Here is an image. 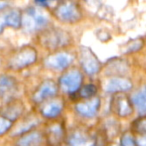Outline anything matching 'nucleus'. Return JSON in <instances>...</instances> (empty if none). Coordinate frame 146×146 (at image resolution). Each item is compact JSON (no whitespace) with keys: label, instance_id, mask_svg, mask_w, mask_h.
<instances>
[{"label":"nucleus","instance_id":"dca6fc26","mask_svg":"<svg viewBox=\"0 0 146 146\" xmlns=\"http://www.w3.org/2000/svg\"><path fill=\"white\" fill-rule=\"evenodd\" d=\"M132 101H133L135 107L137 108L140 115L143 116L146 111V100H145V89L141 88L139 91H137L132 96Z\"/></svg>","mask_w":146,"mask_h":146},{"label":"nucleus","instance_id":"1a4fd4ad","mask_svg":"<svg viewBox=\"0 0 146 146\" xmlns=\"http://www.w3.org/2000/svg\"><path fill=\"white\" fill-rule=\"evenodd\" d=\"M132 87V83L129 80L121 77H115L109 79L104 83V90L106 92H125L130 90Z\"/></svg>","mask_w":146,"mask_h":146},{"label":"nucleus","instance_id":"7ed1b4c3","mask_svg":"<svg viewBox=\"0 0 146 146\" xmlns=\"http://www.w3.org/2000/svg\"><path fill=\"white\" fill-rule=\"evenodd\" d=\"M69 36L65 31L60 29H52L47 31L41 37V42L48 48H57L67 44Z\"/></svg>","mask_w":146,"mask_h":146},{"label":"nucleus","instance_id":"39448f33","mask_svg":"<svg viewBox=\"0 0 146 146\" xmlns=\"http://www.w3.org/2000/svg\"><path fill=\"white\" fill-rule=\"evenodd\" d=\"M82 83V75L78 71H70L60 78V85L63 91L67 93L76 92Z\"/></svg>","mask_w":146,"mask_h":146},{"label":"nucleus","instance_id":"5701e85b","mask_svg":"<svg viewBox=\"0 0 146 146\" xmlns=\"http://www.w3.org/2000/svg\"><path fill=\"white\" fill-rule=\"evenodd\" d=\"M122 146H136V143L134 141L133 137L129 134H125L121 139Z\"/></svg>","mask_w":146,"mask_h":146},{"label":"nucleus","instance_id":"20e7f679","mask_svg":"<svg viewBox=\"0 0 146 146\" xmlns=\"http://www.w3.org/2000/svg\"><path fill=\"white\" fill-rule=\"evenodd\" d=\"M56 15L59 19L68 23L77 22L81 18L80 9L78 8L77 4L72 2H65L59 5L57 7Z\"/></svg>","mask_w":146,"mask_h":146},{"label":"nucleus","instance_id":"a211bd4d","mask_svg":"<svg viewBox=\"0 0 146 146\" xmlns=\"http://www.w3.org/2000/svg\"><path fill=\"white\" fill-rule=\"evenodd\" d=\"M41 142V136L38 132H33L29 135L24 136L19 140V146H38Z\"/></svg>","mask_w":146,"mask_h":146},{"label":"nucleus","instance_id":"423d86ee","mask_svg":"<svg viewBox=\"0 0 146 146\" xmlns=\"http://www.w3.org/2000/svg\"><path fill=\"white\" fill-rule=\"evenodd\" d=\"M80 61L81 65L85 72H87L90 75H93L98 72L100 68V64L98 59L96 58L95 54L87 47H82L80 51Z\"/></svg>","mask_w":146,"mask_h":146},{"label":"nucleus","instance_id":"f8f14e48","mask_svg":"<svg viewBox=\"0 0 146 146\" xmlns=\"http://www.w3.org/2000/svg\"><path fill=\"white\" fill-rule=\"evenodd\" d=\"M114 108L116 113L121 117H126L132 112V107L130 102L125 96H117L114 100Z\"/></svg>","mask_w":146,"mask_h":146},{"label":"nucleus","instance_id":"9d476101","mask_svg":"<svg viewBox=\"0 0 146 146\" xmlns=\"http://www.w3.org/2000/svg\"><path fill=\"white\" fill-rule=\"evenodd\" d=\"M100 106V100L99 98H92L91 100L86 102H82L76 105V110L80 115L84 117L91 118L97 114V111Z\"/></svg>","mask_w":146,"mask_h":146},{"label":"nucleus","instance_id":"aec40b11","mask_svg":"<svg viewBox=\"0 0 146 146\" xmlns=\"http://www.w3.org/2000/svg\"><path fill=\"white\" fill-rule=\"evenodd\" d=\"M97 92V88L93 84H87V85L83 86L80 91V95L83 98H90L94 96Z\"/></svg>","mask_w":146,"mask_h":146},{"label":"nucleus","instance_id":"b1692460","mask_svg":"<svg viewBox=\"0 0 146 146\" xmlns=\"http://www.w3.org/2000/svg\"><path fill=\"white\" fill-rule=\"evenodd\" d=\"M5 26H6V24H5V17H4V14H3V15H0V33L2 32V30L4 29Z\"/></svg>","mask_w":146,"mask_h":146},{"label":"nucleus","instance_id":"393cba45","mask_svg":"<svg viewBox=\"0 0 146 146\" xmlns=\"http://www.w3.org/2000/svg\"><path fill=\"white\" fill-rule=\"evenodd\" d=\"M137 144H138V146H145V137L141 136L140 138H138Z\"/></svg>","mask_w":146,"mask_h":146},{"label":"nucleus","instance_id":"4be33fe9","mask_svg":"<svg viewBox=\"0 0 146 146\" xmlns=\"http://www.w3.org/2000/svg\"><path fill=\"white\" fill-rule=\"evenodd\" d=\"M143 45V42L141 40H133L131 43H129L127 46V52H132L140 49Z\"/></svg>","mask_w":146,"mask_h":146},{"label":"nucleus","instance_id":"4468645a","mask_svg":"<svg viewBox=\"0 0 146 146\" xmlns=\"http://www.w3.org/2000/svg\"><path fill=\"white\" fill-rule=\"evenodd\" d=\"M23 107L20 104H10V105L6 106L1 113H2V117L6 118L12 122L21 115Z\"/></svg>","mask_w":146,"mask_h":146},{"label":"nucleus","instance_id":"9b49d317","mask_svg":"<svg viewBox=\"0 0 146 146\" xmlns=\"http://www.w3.org/2000/svg\"><path fill=\"white\" fill-rule=\"evenodd\" d=\"M57 92V86L52 80H46L40 85L36 92L33 95V99L36 102H41L46 98L54 96Z\"/></svg>","mask_w":146,"mask_h":146},{"label":"nucleus","instance_id":"6e6552de","mask_svg":"<svg viewBox=\"0 0 146 146\" xmlns=\"http://www.w3.org/2000/svg\"><path fill=\"white\" fill-rule=\"evenodd\" d=\"M72 57L66 52H59L54 55H51L45 60V64L49 68L55 70H62L65 69L71 63Z\"/></svg>","mask_w":146,"mask_h":146},{"label":"nucleus","instance_id":"f3484780","mask_svg":"<svg viewBox=\"0 0 146 146\" xmlns=\"http://www.w3.org/2000/svg\"><path fill=\"white\" fill-rule=\"evenodd\" d=\"M5 24L13 28H18L21 25V14L17 10H11L4 14Z\"/></svg>","mask_w":146,"mask_h":146},{"label":"nucleus","instance_id":"0eeeda50","mask_svg":"<svg viewBox=\"0 0 146 146\" xmlns=\"http://www.w3.org/2000/svg\"><path fill=\"white\" fill-rule=\"evenodd\" d=\"M17 90L18 84L14 78L7 75L0 77V99L9 101L14 97Z\"/></svg>","mask_w":146,"mask_h":146},{"label":"nucleus","instance_id":"2eb2a0df","mask_svg":"<svg viewBox=\"0 0 146 146\" xmlns=\"http://www.w3.org/2000/svg\"><path fill=\"white\" fill-rule=\"evenodd\" d=\"M62 110V104L60 101H52L50 103H47L43 106L42 114L47 118H53L56 117L57 115H59V113Z\"/></svg>","mask_w":146,"mask_h":146},{"label":"nucleus","instance_id":"412c9836","mask_svg":"<svg viewBox=\"0 0 146 146\" xmlns=\"http://www.w3.org/2000/svg\"><path fill=\"white\" fill-rule=\"evenodd\" d=\"M11 126H12V122L10 120L0 116V135H3L4 133H6L10 129Z\"/></svg>","mask_w":146,"mask_h":146},{"label":"nucleus","instance_id":"bb28decb","mask_svg":"<svg viewBox=\"0 0 146 146\" xmlns=\"http://www.w3.org/2000/svg\"><path fill=\"white\" fill-rule=\"evenodd\" d=\"M113 146H116V145H113Z\"/></svg>","mask_w":146,"mask_h":146},{"label":"nucleus","instance_id":"ddd939ff","mask_svg":"<svg viewBox=\"0 0 146 146\" xmlns=\"http://www.w3.org/2000/svg\"><path fill=\"white\" fill-rule=\"evenodd\" d=\"M71 146H97L96 142L82 132H75L70 138Z\"/></svg>","mask_w":146,"mask_h":146},{"label":"nucleus","instance_id":"a878e982","mask_svg":"<svg viewBox=\"0 0 146 146\" xmlns=\"http://www.w3.org/2000/svg\"><path fill=\"white\" fill-rule=\"evenodd\" d=\"M5 6H7V3L6 2H2V1H0V9L4 8Z\"/></svg>","mask_w":146,"mask_h":146},{"label":"nucleus","instance_id":"f03ea898","mask_svg":"<svg viewBox=\"0 0 146 146\" xmlns=\"http://www.w3.org/2000/svg\"><path fill=\"white\" fill-rule=\"evenodd\" d=\"M37 53L31 47L22 48L16 53L9 61V66L13 69H21L36 61Z\"/></svg>","mask_w":146,"mask_h":146},{"label":"nucleus","instance_id":"f257e3e1","mask_svg":"<svg viewBox=\"0 0 146 146\" xmlns=\"http://www.w3.org/2000/svg\"><path fill=\"white\" fill-rule=\"evenodd\" d=\"M48 18L45 13L36 8H29L23 16H21V24L27 31H35L47 24Z\"/></svg>","mask_w":146,"mask_h":146},{"label":"nucleus","instance_id":"6ab92c4d","mask_svg":"<svg viewBox=\"0 0 146 146\" xmlns=\"http://www.w3.org/2000/svg\"><path fill=\"white\" fill-rule=\"evenodd\" d=\"M62 138V129L60 125H53L49 129V140L51 143L58 144Z\"/></svg>","mask_w":146,"mask_h":146}]
</instances>
